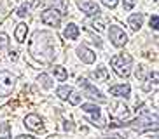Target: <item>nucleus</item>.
Returning a JSON list of instances; mask_svg holds the SVG:
<instances>
[{
  "instance_id": "1",
  "label": "nucleus",
  "mask_w": 159,
  "mask_h": 139,
  "mask_svg": "<svg viewBox=\"0 0 159 139\" xmlns=\"http://www.w3.org/2000/svg\"><path fill=\"white\" fill-rule=\"evenodd\" d=\"M54 35L49 32H37L33 35L32 42H30V54L35 59L42 61V63H49L54 57Z\"/></svg>"
},
{
  "instance_id": "2",
  "label": "nucleus",
  "mask_w": 159,
  "mask_h": 139,
  "mask_svg": "<svg viewBox=\"0 0 159 139\" xmlns=\"http://www.w3.org/2000/svg\"><path fill=\"white\" fill-rule=\"evenodd\" d=\"M131 63H133V59H131L129 54H116L112 59H110V66H112V70L119 75V77H122V78L129 77Z\"/></svg>"
},
{
  "instance_id": "3",
  "label": "nucleus",
  "mask_w": 159,
  "mask_h": 139,
  "mask_svg": "<svg viewBox=\"0 0 159 139\" xmlns=\"http://www.w3.org/2000/svg\"><path fill=\"white\" fill-rule=\"evenodd\" d=\"M16 85V77L5 70H0V97L11 96L12 89Z\"/></svg>"
},
{
  "instance_id": "4",
  "label": "nucleus",
  "mask_w": 159,
  "mask_h": 139,
  "mask_svg": "<svg viewBox=\"0 0 159 139\" xmlns=\"http://www.w3.org/2000/svg\"><path fill=\"white\" fill-rule=\"evenodd\" d=\"M40 19H42V23L47 24V26H60L61 23V12L56 9V7H51V9H46L42 12V16H40Z\"/></svg>"
},
{
  "instance_id": "5",
  "label": "nucleus",
  "mask_w": 159,
  "mask_h": 139,
  "mask_svg": "<svg viewBox=\"0 0 159 139\" xmlns=\"http://www.w3.org/2000/svg\"><path fill=\"white\" fill-rule=\"evenodd\" d=\"M108 37H110V42H112L116 47H124L126 42H128V35L124 33V30L119 28V26H110Z\"/></svg>"
},
{
  "instance_id": "6",
  "label": "nucleus",
  "mask_w": 159,
  "mask_h": 139,
  "mask_svg": "<svg viewBox=\"0 0 159 139\" xmlns=\"http://www.w3.org/2000/svg\"><path fill=\"white\" fill-rule=\"evenodd\" d=\"M79 85L86 91L88 97H93V99H98V101H102V103H107V97L103 96V94L100 92V91L94 87V85H91V83H89L86 78H79Z\"/></svg>"
},
{
  "instance_id": "7",
  "label": "nucleus",
  "mask_w": 159,
  "mask_h": 139,
  "mask_svg": "<svg viewBox=\"0 0 159 139\" xmlns=\"http://www.w3.org/2000/svg\"><path fill=\"white\" fill-rule=\"evenodd\" d=\"M77 5H79V9L82 11V12H86L88 16H98V14H100L98 4L93 2V0H79Z\"/></svg>"
},
{
  "instance_id": "8",
  "label": "nucleus",
  "mask_w": 159,
  "mask_h": 139,
  "mask_svg": "<svg viewBox=\"0 0 159 139\" xmlns=\"http://www.w3.org/2000/svg\"><path fill=\"white\" fill-rule=\"evenodd\" d=\"M25 125H26V129L33 130V132H40V130L44 129L42 118H40L39 115H35V113L26 115V118H25Z\"/></svg>"
},
{
  "instance_id": "9",
  "label": "nucleus",
  "mask_w": 159,
  "mask_h": 139,
  "mask_svg": "<svg viewBox=\"0 0 159 139\" xmlns=\"http://www.w3.org/2000/svg\"><path fill=\"white\" fill-rule=\"evenodd\" d=\"M77 54H79V57L82 59V63H86V65H91V63L96 61V54H94L93 51H89L88 47H84V45L77 47Z\"/></svg>"
},
{
  "instance_id": "10",
  "label": "nucleus",
  "mask_w": 159,
  "mask_h": 139,
  "mask_svg": "<svg viewBox=\"0 0 159 139\" xmlns=\"http://www.w3.org/2000/svg\"><path fill=\"white\" fill-rule=\"evenodd\" d=\"M131 92V87L128 83H122V85H112L110 87V94L112 96H119V97H128Z\"/></svg>"
},
{
  "instance_id": "11",
  "label": "nucleus",
  "mask_w": 159,
  "mask_h": 139,
  "mask_svg": "<svg viewBox=\"0 0 159 139\" xmlns=\"http://www.w3.org/2000/svg\"><path fill=\"white\" fill-rule=\"evenodd\" d=\"M63 37H65L66 40H75V38L79 37V26L74 24V23H68L66 28L63 30Z\"/></svg>"
},
{
  "instance_id": "12",
  "label": "nucleus",
  "mask_w": 159,
  "mask_h": 139,
  "mask_svg": "<svg viewBox=\"0 0 159 139\" xmlns=\"http://www.w3.org/2000/svg\"><path fill=\"white\" fill-rule=\"evenodd\" d=\"M26 33H28V26L25 23H19L18 26H16V32H14V37L16 40L21 44V42H25V38H26Z\"/></svg>"
},
{
  "instance_id": "13",
  "label": "nucleus",
  "mask_w": 159,
  "mask_h": 139,
  "mask_svg": "<svg viewBox=\"0 0 159 139\" xmlns=\"http://www.w3.org/2000/svg\"><path fill=\"white\" fill-rule=\"evenodd\" d=\"M128 23L133 30H140V26L143 24V16L142 14H131L129 19H128Z\"/></svg>"
},
{
  "instance_id": "14",
  "label": "nucleus",
  "mask_w": 159,
  "mask_h": 139,
  "mask_svg": "<svg viewBox=\"0 0 159 139\" xmlns=\"http://www.w3.org/2000/svg\"><path fill=\"white\" fill-rule=\"evenodd\" d=\"M112 106L119 110V111H112V115L117 116V118H126V116L129 115V110H128V106H124V104H121V103H116V104H112Z\"/></svg>"
},
{
  "instance_id": "15",
  "label": "nucleus",
  "mask_w": 159,
  "mask_h": 139,
  "mask_svg": "<svg viewBox=\"0 0 159 139\" xmlns=\"http://www.w3.org/2000/svg\"><path fill=\"white\" fill-rule=\"evenodd\" d=\"M93 77L96 78V82H107L108 80L107 68H96V71H93Z\"/></svg>"
},
{
  "instance_id": "16",
  "label": "nucleus",
  "mask_w": 159,
  "mask_h": 139,
  "mask_svg": "<svg viewBox=\"0 0 159 139\" xmlns=\"http://www.w3.org/2000/svg\"><path fill=\"white\" fill-rule=\"evenodd\" d=\"M52 70H54V75H56V78L60 80V82H65V80L68 78V71H66V70L63 68V66L56 65Z\"/></svg>"
},
{
  "instance_id": "17",
  "label": "nucleus",
  "mask_w": 159,
  "mask_h": 139,
  "mask_svg": "<svg viewBox=\"0 0 159 139\" xmlns=\"http://www.w3.org/2000/svg\"><path fill=\"white\" fill-rule=\"evenodd\" d=\"M70 92H72V87H70V85H61V87L56 89V96L60 97V99H68Z\"/></svg>"
},
{
  "instance_id": "18",
  "label": "nucleus",
  "mask_w": 159,
  "mask_h": 139,
  "mask_svg": "<svg viewBox=\"0 0 159 139\" xmlns=\"http://www.w3.org/2000/svg\"><path fill=\"white\" fill-rule=\"evenodd\" d=\"M39 83H40V85H42L44 89H51V87H52V80H51V77H49V75H46V73L39 75Z\"/></svg>"
},
{
  "instance_id": "19",
  "label": "nucleus",
  "mask_w": 159,
  "mask_h": 139,
  "mask_svg": "<svg viewBox=\"0 0 159 139\" xmlns=\"http://www.w3.org/2000/svg\"><path fill=\"white\" fill-rule=\"evenodd\" d=\"M9 47V37L5 33H0V52Z\"/></svg>"
},
{
  "instance_id": "20",
  "label": "nucleus",
  "mask_w": 159,
  "mask_h": 139,
  "mask_svg": "<svg viewBox=\"0 0 159 139\" xmlns=\"http://www.w3.org/2000/svg\"><path fill=\"white\" fill-rule=\"evenodd\" d=\"M70 103L72 104H80V101H82V96H80V94H72L70 92Z\"/></svg>"
},
{
  "instance_id": "21",
  "label": "nucleus",
  "mask_w": 159,
  "mask_h": 139,
  "mask_svg": "<svg viewBox=\"0 0 159 139\" xmlns=\"http://www.w3.org/2000/svg\"><path fill=\"white\" fill-rule=\"evenodd\" d=\"M157 23H159V18H157V14H154V16L150 18V28H152V30H157Z\"/></svg>"
},
{
  "instance_id": "22",
  "label": "nucleus",
  "mask_w": 159,
  "mask_h": 139,
  "mask_svg": "<svg viewBox=\"0 0 159 139\" xmlns=\"http://www.w3.org/2000/svg\"><path fill=\"white\" fill-rule=\"evenodd\" d=\"M102 2H103V5H107V7H110V9H114L119 0H102Z\"/></svg>"
},
{
  "instance_id": "23",
  "label": "nucleus",
  "mask_w": 159,
  "mask_h": 139,
  "mask_svg": "<svg viewBox=\"0 0 159 139\" xmlns=\"http://www.w3.org/2000/svg\"><path fill=\"white\" fill-rule=\"evenodd\" d=\"M135 2H136V0H124V9H128V11H129L131 7L135 5Z\"/></svg>"
},
{
  "instance_id": "24",
  "label": "nucleus",
  "mask_w": 159,
  "mask_h": 139,
  "mask_svg": "<svg viewBox=\"0 0 159 139\" xmlns=\"http://www.w3.org/2000/svg\"><path fill=\"white\" fill-rule=\"evenodd\" d=\"M26 12H28V9H26L25 5H21V7L18 9V16H21V18H23V16H26Z\"/></svg>"
},
{
  "instance_id": "25",
  "label": "nucleus",
  "mask_w": 159,
  "mask_h": 139,
  "mask_svg": "<svg viewBox=\"0 0 159 139\" xmlns=\"http://www.w3.org/2000/svg\"><path fill=\"white\" fill-rule=\"evenodd\" d=\"M65 130H74V125H72V122H65Z\"/></svg>"
}]
</instances>
